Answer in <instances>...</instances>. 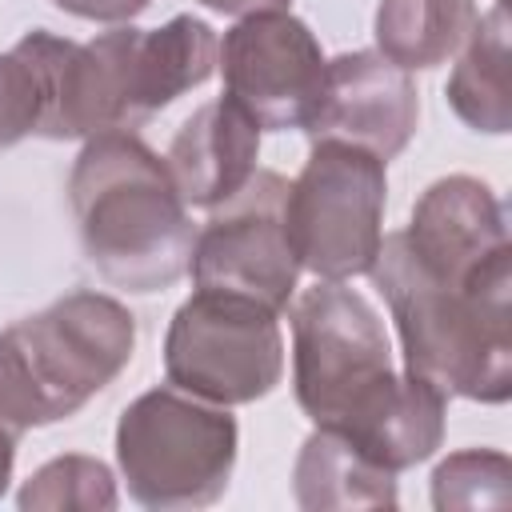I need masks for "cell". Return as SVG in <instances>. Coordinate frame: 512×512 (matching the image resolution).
Listing matches in <instances>:
<instances>
[{
  "instance_id": "6da1fadb",
  "label": "cell",
  "mask_w": 512,
  "mask_h": 512,
  "mask_svg": "<svg viewBox=\"0 0 512 512\" xmlns=\"http://www.w3.org/2000/svg\"><path fill=\"white\" fill-rule=\"evenodd\" d=\"M292 384L316 428L388 472L440 448L448 396L412 372H392L376 308L344 280H320L292 304Z\"/></svg>"
},
{
  "instance_id": "7a4b0ae2",
  "label": "cell",
  "mask_w": 512,
  "mask_h": 512,
  "mask_svg": "<svg viewBox=\"0 0 512 512\" xmlns=\"http://www.w3.org/2000/svg\"><path fill=\"white\" fill-rule=\"evenodd\" d=\"M372 280L400 328L404 364L444 396L504 404L512 392V260L472 280L428 272L404 232L380 240Z\"/></svg>"
},
{
  "instance_id": "3957f363",
  "label": "cell",
  "mask_w": 512,
  "mask_h": 512,
  "mask_svg": "<svg viewBox=\"0 0 512 512\" xmlns=\"http://www.w3.org/2000/svg\"><path fill=\"white\" fill-rule=\"evenodd\" d=\"M68 200L92 268L128 292H160L188 272L196 228L188 204L148 144L100 132L76 156Z\"/></svg>"
},
{
  "instance_id": "277c9868",
  "label": "cell",
  "mask_w": 512,
  "mask_h": 512,
  "mask_svg": "<svg viewBox=\"0 0 512 512\" xmlns=\"http://www.w3.org/2000/svg\"><path fill=\"white\" fill-rule=\"evenodd\" d=\"M136 320L100 292H72L0 332V420L12 432L80 412L132 360Z\"/></svg>"
},
{
  "instance_id": "5b68a950",
  "label": "cell",
  "mask_w": 512,
  "mask_h": 512,
  "mask_svg": "<svg viewBox=\"0 0 512 512\" xmlns=\"http://www.w3.org/2000/svg\"><path fill=\"white\" fill-rule=\"evenodd\" d=\"M116 460L144 508H204L236 464V420L180 388H152L116 424Z\"/></svg>"
},
{
  "instance_id": "8992f818",
  "label": "cell",
  "mask_w": 512,
  "mask_h": 512,
  "mask_svg": "<svg viewBox=\"0 0 512 512\" xmlns=\"http://www.w3.org/2000/svg\"><path fill=\"white\" fill-rule=\"evenodd\" d=\"M384 160L348 140H312V156L284 196V232L316 280L372 268L384 240Z\"/></svg>"
},
{
  "instance_id": "52a82bcc",
  "label": "cell",
  "mask_w": 512,
  "mask_h": 512,
  "mask_svg": "<svg viewBox=\"0 0 512 512\" xmlns=\"http://www.w3.org/2000/svg\"><path fill=\"white\" fill-rule=\"evenodd\" d=\"M280 312L260 300L196 288L172 316L164 340L168 384L208 404H252L280 384Z\"/></svg>"
},
{
  "instance_id": "ba28073f",
  "label": "cell",
  "mask_w": 512,
  "mask_h": 512,
  "mask_svg": "<svg viewBox=\"0 0 512 512\" xmlns=\"http://www.w3.org/2000/svg\"><path fill=\"white\" fill-rule=\"evenodd\" d=\"M284 196L288 180L280 172L256 168L236 196L212 208L192 240L188 260L196 288L236 292L260 300L272 312L288 308L300 260L284 232Z\"/></svg>"
},
{
  "instance_id": "9c48e42d",
  "label": "cell",
  "mask_w": 512,
  "mask_h": 512,
  "mask_svg": "<svg viewBox=\"0 0 512 512\" xmlns=\"http://www.w3.org/2000/svg\"><path fill=\"white\" fill-rule=\"evenodd\" d=\"M228 100H236L260 128H308L324 92V52L304 20L288 8L240 16L216 48Z\"/></svg>"
},
{
  "instance_id": "30bf717a",
  "label": "cell",
  "mask_w": 512,
  "mask_h": 512,
  "mask_svg": "<svg viewBox=\"0 0 512 512\" xmlns=\"http://www.w3.org/2000/svg\"><path fill=\"white\" fill-rule=\"evenodd\" d=\"M416 116V84L400 64L380 52H344L328 60L320 108L304 132L312 140H348L388 164L412 140Z\"/></svg>"
},
{
  "instance_id": "8fae6325",
  "label": "cell",
  "mask_w": 512,
  "mask_h": 512,
  "mask_svg": "<svg viewBox=\"0 0 512 512\" xmlns=\"http://www.w3.org/2000/svg\"><path fill=\"white\" fill-rule=\"evenodd\" d=\"M404 240L416 252V260L444 280H472L512 260L504 208L492 196V188L476 176L436 180L416 200Z\"/></svg>"
},
{
  "instance_id": "7c38bea8",
  "label": "cell",
  "mask_w": 512,
  "mask_h": 512,
  "mask_svg": "<svg viewBox=\"0 0 512 512\" xmlns=\"http://www.w3.org/2000/svg\"><path fill=\"white\" fill-rule=\"evenodd\" d=\"M260 124L228 96L200 104L168 148V172L192 208H216L256 172Z\"/></svg>"
},
{
  "instance_id": "4fadbf2b",
  "label": "cell",
  "mask_w": 512,
  "mask_h": 512,
  "mask_svg": "<svg viewBox=\"0 0 512 512\" xmlns=\"http://www.w3.org/2000/svg\"><path fill=\"white\" fill-rule=\"evenodd\" d=\"M300 508H392L396 472L372 464L344 436L316 428L296 460Z\"/></svg>"
},
{
  "instance_id": "5bb4252c",
  "label": "cell",
  "mask_w": 512,
  "mask_h": 512,
  "mask_svg": "<svg viewBox=\"0 0 512 512\" xmlns=\"http://www.w3.org/2000/svg\"><path fill=\"white\" fill-rule=\"evenodd\" d=\"M448 100L456 116L476 132H508L512 84H508V12L496 4L480 16L460 44V60L448 76Z\"/></svg>"
},
{
  "instance_id": "9a60e30c",
  "label": "cell",
  "mask_w": 512,
  "mask_h": 512,
  "mask_svg": "<svg viewBox=\"0 0 512 512\" xmlns=\"http://www.w3.org/2000/svg\"><path fill=\"white\" fill-rule=\"evenodd\" d=\"M480 20L476 0H380L376 8V40L380 56L412 68H436L468 40Z\"/></svg>"
},
{
  "instance_id": "2e32d148",
  "label": "cell",
  "mask_w": 512,
  "mask_h": 512,
  "mask_svg": "<svg viewBox=\"0 0 512 512\" xmlns=\"http://www.w3.org/2000/svg\"><path fill=\"white\" fill-rule=\"evenodd\" d=\"M216 32L196 16H172L164 28H140L136 40V84L144 116L172 104L180 92L204 84L216 68Z\"/></svg>"
},
{
  "instance_id": "e0dca14e",
  "label": "cell",
  "mask_w": 512,
  "mask_h": 512,
  "mask_svg": "<svg viewBox=\"0 0 512 512\" xmlns=\"http://www.w3.org/2000/svg\"><path fill=\"white\" fill-rule=\"evenodd\" d=\"M512 464L504 452L464 448L448 456L432 476V504L448 508H508L512 500Z\"/></svg>"
},
{
  "instance_id": "ac0fdd59",
  "label": "cell",
  "mask_w": 512,
  "mask_h": 512,
  "mask_svg": "<svg viewBox=\"0 0 512 512\" xmlns=\"http://www.w3.org/2000/svg\"><path fill=\"white\" fill-rule=\"evenodd\" d=\"M20 508H116V484L100 460L60 456L24 484Z\"/></svg>"
},
{
  "instance_id": "d6986e66",
  "label": "cell",
  "mask_w": 512,
  "mask_h": 512,
  "mask_svg": "<svg viewBox=\"0 0 512 512\" xmlns=\"http://www.w3.org/2000/svg\"><path fill=\"white\" fill-rule=\"evenodd\" d=\"M44 120V80L36 60L16 44L0 56V148H12Z\"/></svg>"
},
{
  "instance_id": "ffe728a7",
  "label": "cell",
  "mask_w": 512,
  "mask_h": 512,
  "mask_svg": "<svg viewBox=\"0 0 512 512\" xmlns=\"http://www.w3.org/2000/svg\"><path fill=\"white\" fill-rule=\"evenodd\" d=\"M64 12L80 16V20H104V24H120L140 16L152 0H56Z\"/></svg>"
},
{
  "instance_id": "44dd1931",
  "label": "cell",
  "mask_w": 512,
  "mask_h": 512,
  "mask_svg": "<svg viewBox=\"0 0 512 512\" xmlns=\"http://www.w3.org/2000/svg\"><path fill=\"white\" fill-rule=\"evenodd\" d=\"M224 16H252V12H272V8H288V0H200Z\"/></svg>"
},
{
  "instance_id": "7402d4cb",
  "label": "cell",
  "mask_w": 512,
  "mask_h": 512,
  "mask_svg": "<svg viewBox=\"0 0 512 512\" xmlns=\"http://www.w3.org/2000/svg\"><path fill=\"white\" fill-rule=\"evenodd\" d=\"M16 436L20 432H12L4 420H0V492L8 488V480H12V460H16Z\"/></svg>"
}]
</instances>
